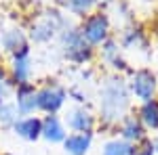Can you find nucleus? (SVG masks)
Instances as JSON below:
<instances>
[{
    "instance_id": "19",
    "label": "nucleus",
    "mask_w": 158,
    "mask_h": 155,
    "mask_svg": "<svg viewBox=\"0 0 158 155\" xmlns=\"http://www.w3.org/2000/svg\"><path fill=\"white\" fill-rule=\"evenodd\" d=\"M2 80H4V72H2V67H0V84H2Z\"/></svg>"
},
{
    "instance_id": "20",
    "label": "nucleus",
    "mask_w": 158,
    "mask_h": 155,
    "mask_svg": "<svg viewBox=\"0 0 158 155\" xmlns=\"http://www.w3.org/2000/svg\"><path fill=\"white\" fill-rule=\"evenodd\" d=\"M93 2H106V0H93Z\"/></svg>"
},
{
    "instance_id": "5",
    "label": "nucleus",
    "mask_w": 158,
    "mask_h": 155,
    "mask_svg": "<svg viewBox=\"0 0 158 155\" xmlns=\"http://www.w3.org/2000/svg\"><path fill=\"white\" fill-rule=\"evenodd\" d=\"M63 101H65V92L61 88H55V86L53 88H44V90L38 92V107L49 111V113H55L63 105Z\"/></svg>"
},
{
    "instance_id": "12",
    "label": "nucleus",
    "mask_w": 158,
    "mask_h": 155,
    "mask_svg": "<svg viewBox=\"0 0 158 155\" xmlns=\"http://www.w3.org/2000/svg\"><path fill=\"white\" fill-rule=\"evenodd\" d=\"M68 122H70V126H72L74 130L82 132V134L91 132V128H93V115H91L89 111H82V109H78V111H72Z\"/></svg>"
},
{
    "instance_id": "2",
    "label": "nucleus",
    "mask_w": 158,
    "mask_h": 155,
    "mask_svg": "<svg viewBox=\"0 0 158 155\" xmlns=\"http://www.w3.org/2000/svg\"><path fill=\"white\" fill-rule=\"evenodd\" d=\"M110 32V21L103 13H93L86 17L85 25H82V38H85L89 44H99V42H106Z\"/></svg>"
},
{
    "instance_id": "16",
    "label": "nucleus",
    "mask_w": 158,
    "mask_h": 155,
    "mask_svg": "<svg viewBox=\"0 0 158 155\" xmlns=\"http://www.w3.org/2000/svg\"><path fill=\"white\" fill-rule=\"evenodd\" d=\"M154 153H156L154 151V143L143 138V141H139L137 145H133V153L131 155H154Z\"/></svg>"
},
{
    "instance_id": "9",
    "label": "nucleus",
    "mask_w": 158,
    "mask_h": 155,
    "mask_svg": "<svg viewBox=\"0 0 158 155\" xmlns=\"http://www.w3.org/2000/svg\"><path fill=\"white\" fill-rule=\"evenodd\" d=\"M63 145H65V151L70 155H85L91 147V134L89 132L86 134H72L63 141Z\"/></svg>"
},
{
    "instance_id": "10",
    "label": "nucleus",
    "mask_w": 158,
    "mask_h": 155,
    "mask_svg": "<svg viewBox=\"0 0 158 155\" xmlns=\"http://www.w3.org/2000/svg\"><path fill=\"white\" fill-rule=\"evenodd\" d=\"M42 134L49 138L51 143L65 141V132H63V126L59 124V119L55 118V115H49V118L42 122Z\"/></svg>"
},
{
    "instance_id": "17",
    "label": "nucleus",
    "mask_w": 158,
    "mask_h": 155,
    "mask_svg": "<svg viewBox=\"0 0 158 155\" xmlns=\"http://www.w3.org/2000/svg\"><path fill=\"white\" fill-rule=\"evenodd\" d=\"M0 118L4 119V122H11L13 119V107H0Z\"/></svg>"
},
{
    "instance_id": "3",
    "label": "nucleus",
    "mask_w": 158,
    "mask_h": 155,
    "mask_svg": "<svg viewBox=\"0 0 158 155\" xmlns=\"http://www.w3.org/2000/svg\"><path fill=\"white\" fill-rule=\"evenodd\" d=\"M156 88H158V82H156V76L150 72V69H137L133 73V80H131V90L133 95L141 101V103H148L152 101L154 95H156Z\"/></svg>"
},
{
    "instance_id": "13",
    "label": "nucleus",
    "mask_w": 158,
    "mask_h": 155,
    "mask_svg": "<svg viewBox=\"0 0 158 155\" xmlns=\"http://www.w3.org/2000/svg\"><path fill=\"white\" fill-rule=\"evenodd\" d=\"M133 153V145L127 143V141H110L103 145V155H131Z\"/></svg>"
},
{
    "instance_id": "11",
    "label": "nucleus",
    "mask_w": 158,
    "mask_h": 155,
    "mask_svg": "<svg viewBox=\"0 0 158 155\" xmlns=\"http://www.w3.org/2000/svg\"><path fill=\"white\" fill-rule=\"evenodd\" d=\"M17 105L21 111H32L34 107H38V92H34L30 84H21L19 95H17Z\"/></svg>"
},
{
    "instance_id": "18",
    "label": "nucleus",
    "mask_w": 158,
    "mask_h": 155,
    "mask_svg": "<svg viewBox=\"0 0 158 155\" xmlns=\"http://www.w3.org/2000/svg\"><path fill=\"white\" fill-rule=\"evenodd\" d=\"M152 143H154V151H156V153H158V136H156V138H154V141H152Z\"/></svg>"
},
{
    "instance_id": "14",
    "label": "nucleus",
    "mask_w": 158,
    "mask_h": 155,
    "mask_svg": "<svg viewBox=\"0 0 158 155\" xmlns=\"http://www.w3.org/2000/svg\"><path fill=\"white\" fill-rule=\"evenodd\" d=\"M59 4H63V6H68L72 13H76V15H85L91 6H93V0H57Z\"/></svg>"
},
{
    "instance_id": "8",
    "label": "nucleus",
    "mask_w": 158,
    "mask_h": 155,
    "mask_svg": "<svg viewBox=\"0 0 158 155\" xmlns=\"http://www.w3.org/2000/svg\"><path fill=\"white\" fill-rule=\"evenodd\" d=\"M139 122L143 124V128L158 130V99H152L141 105L139 109Z\"/></svg>"
},
{
    "instance_id": "1",
    "label": "nucleus",
    "mask_w": 158,
    "mask_h": 155,
    "mask_svg": "<svg viewBox=\"0 0 158 155\" xmlns=\"http://www.w3.org/2000/svg\"><path fill=\"white\" fill-rule=\"evenodd\" d=\"M127 86L122 84V80H112L103 90V99H101V105L108 118H120L122 109L127 107Z\"/></svg>"
},
{
    "instance_id": "15",
    "label": "nucleus",
    "mask_w": 158,
    "mask_h": 155,
    "mask_svg": "<svg viewBox=\"0 0 158 155\" xmlns=\"http://www.w3.org/2000/svg\"><path fill=\"white\" fill-rule=\"evenodd\" d=\"M4 46H6V50H15V52H17V46L25 48V40H23V36H21V32L11 29V32L4 36Z\"/></svg>"
},
{
    "instance_id": "6",
    "label": "nucleus",
    "mask_w": 158,
    "mask_h": 155,
    "mask_svg": "<svg viewBox=\"0 0 158 155\" xmlns=\"http://www.w3.org/2000/svg\"><path fill=\"white\" fill-rule=\"evenodd\" d=\"M122 141H127V143H139V141H143L146 138V128H143V124L139 122V118H127L122 122Z\"/></svg>"
},
{
    "instance_id": "21",
    "label": "nucleus",
    "mask_w": 158,
    "mask_h": 155,
    "mask_svg": "<svg viewBox=\"0 0 158 155\" xmlns=\"http://www.w3.org/2000/svg\"><path fill=\"white\" fill-rule=\"evenodd\" d=\"M0 101H2V92H0Z\"/></svg>"
},
{
    "instance_id": "7",
    "label": "nucleus",
    "mask_w": 158,
    "mask_h": 155,
    "mask_svg": "<svg viewBox=\"0 0 158 155\" xmlns=\"http://www.w3.org/2000/svg\"><path fill=\"white\" fill-rule=\"evenodd\" d=\"M15 132L19 136L27 138V141H36L38 136L42 134V122L38 118H25L15 124Z\"/></svg>"
},
{
    "instance_id": "4",
    "label": "nucleus",
    "mask_w": 158,
    "mask_h": 155,
    "mask_svg": "<svg viewBox=\"0 0 158 155\" xmlns=\"http://www.w3.org/2000/svg\"><path fill=\"white\" fill-rule=\"evenodd\" d=\"M65 52L70 59L76 61H85L91 57V48H89V42H86L80 32H72L70 36H65Z\"/></svg>"
}]
</instances>
